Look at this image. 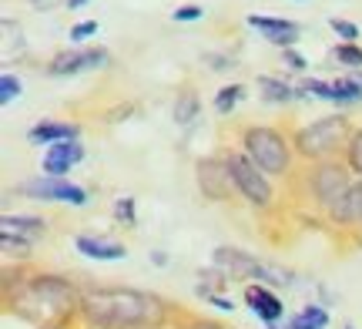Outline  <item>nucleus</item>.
Listing matches in <instances>:
<instances>
[{"instance_id": "32", "label": "nucleus", "mask_w": 362, "mask_h": 329, "mask_svg": "<svg viewBox=\"0 0 362 329\" xmlns=\"http://www.w3.org/2000/svg\"><path fill=\"white\" fill-rule=\"evenodd\" d=\"M178 329H225L221 323L215 319H205V316H188V313H178Z\"/></svg>"}, {"instance_id": "15", "label": "nucleus", "mask_w": 362, "mask_h": 329, "mask_svg": "<svg viewBox=\"0 0 362 329\" xmlns=\"http://www.w3.org/2000/svg\"><path fill=\"white\" fill-rule=\"evenodd\" d=\"M74 246H78L81 255L98 259V262H117V259L128 255V249H124L121 242H111V238H101V236H78Z\"/></svg>"}, {"instance_id": "29", "label": "nucleus", "mask_w": 362, "mask_h": 329, "mask_svg": "<svg viewBox=\"0 0 362 329\" xmlns=\"http://www.w3.org/2000/svg\"><path fill=\"white\" fill-rule=\"evenodd\" d=\"M329 27H332L336 37H342V44H356L359 40V27L346 21V17H329Z\"/></svg>"}, {"instance_id": "27", "label": "nucleus", "mask_w": 362, "mask_h": 329, "mask_svg": "<svg viewBox=\"0 0 362 329\" xmlns=\"http://www.w3.org/2000/svg\"><path fill=\"white\" fill-rule=\"evenodd\" d=\"M332 61L352 67V71H362V47L359 44H339L336 51H332Z\"/></svg>"}, {"instance_id": "38", "label": "nucleus", "mask_w": 362, "mask_h": 329, "mask_svg": "<svg viewBox=\"0 0 362 329\" xmlns=\"http://www.w3.org/2000/svg\"><path fill=\"white\" fill-rule=\"evenodd\" d=\"M151 262H155V265H165V262H168V255H165V252H151Z\"/></svg>"}, {"instance_id": "9", "label": "nucleus", "mask_w": 362, "mask_h": 329, "mask_svg": "<svg viewBox=\"0 0 362 329\" xmlns=\"http://www.w3.org/2000/svg\"><path fill=\"white\" fill-rule=\"evenodd\" d=\"M211 265L228 282H245V279H259L262 282V269H265L262 259H255L245 249H235V246H218V249L211 252Z\"/></svg>"}, {"instance_id": "3", "label": "nucleus", "mask_w": 362, "mask_h": 329, "mask_svg": "<svg viewBox=\"0 0 362 329\" xmlns=\"http://www.w3.org/2000/svg\"><path fill=\"white\" fill-rule=\"evenodd\" d=\"M352 132H356V128H352V121L346 118L342 111H339V115H325V118L298 128V132L292 134V148H296L298 158H305V161H329L339 148L346 151Z\"/></svg>"}, {"instance_id": "30", "label": "nucleus", "mask_w": 362, "mask_h": 329, "mask_svg": "<svg viewBox=\"0 0 362 329\" xmlns=\"http://www.w3.org/2000/svg\"><path fill=\"white\" fill-rule=\"evenodd\" d=\"M21 91H24V84H21L17 74H4L0 78V105H11L13 98H21Z\"/></svg>"}, {"instance_id": "10", "label": "nucleus", "mask_w": 362, "mask_h": 329, "mask_svg": "<svg viewBox=\"0 0 362 329\" xmlns=\"http://www.w3.org/2000/svg\"><path fill=\"white\" fill-rule=\"evenodd\" d=\"M111 64V54L104 47H81V51H61L51 57L47 74L51 78H71L81 71H94V67H107Z\"/></svg>"}, {"instance_id": "4", "label": "nucleus", "mask_w": 362, "mask_h": 329, "mask_svg": "<svg viewBox=\"0 0 362 329\" xmlns=\"http://www.w3.org/2000/svg\"><path fill=\"white\" fill-rule=\"evenodd\" d=\"M242 151L265 175H288L292 171V158H296L292 138H285L279 128H269V125H248V128H242Z\"/></svg>"}, {"instance_id": "40", "label": "nucleus", "mask_w": 362, "mask_h": 329, "mask_svg": "<svg viewBox=\"0 0 362 329\" xmlns=\"http://www.w3.org/2000/svg\"><path fill=\"white\" fill-rule=\"evenodd\" d=\"M346 329H356V326H346Z\"/></svg>"}, {"instance_id": "35", "label": "nucleus", "mask_w": 362, "mask_h": 329, "mask_svg": "<svg viewBox=\"0 0 362 329\" xmlns=\"http://www.w3.org/2000/svg\"><path fill=\"white\" fill-rule=\"evenodd\" d=\"M128 115H134V105H121V108H115V111H107L104 121H111V125H115V121H124Z\"/></svg>"}, {"instance_id": "21", "label": "nucleus", "mask_w": 362, "mask_h": 329, "mask_svg": "<svg viewBox=\"0 0 362 329\" xmlns=\"http://www.w3.org/2000/svg\"><path fill=\"white\" fill-rule=\"evenodd\" d=\"M332 101H336V105H359L362 101V81L359 78L332 81Z\"/></svg>"}, {"instance_id": "24", "label": "nucleus", "mask_w": 362, "mask_h": 329, "mask_svg": "<svg viewBox=\"0 0 362 329\" xmlns=\"http://www.w3.org/2000/svg\"><path fill=\"white\" fill-rule=\"evenodd\" d=\"M342 161L349 165V171L356 175V178H362V128L352 132L349 145H346V151H342Z\"/></svg>"}, {"instance_id": "17", "label": "nucleus", "mask_w": 362, "mask_h": 329, "mask_svg": "<svg viewBox=\"0 0 362 329\" xmlns=\"http://www.w3.org/2000/svg\"><path fill=\"white\" fill-rule=\"evenodd\" d=\"M0 229L11 232V236H21V238H40L47 232V222L37 219V215H4V219H0Z\"/></svg>"}, {"instance_id": "31", "label": "nucleus", "mask_w": 362, "mask_h": 329, "mask_svg": "<svg viewBox=\"0 0 362 329\" xmlns=\"http://www.w3.org/2000/svg\"><path fill=\"white\" fill-rule=\"evenodd\" d=\"M205 17V7H198V4H181L178 11H171V21L175 24H194V21H202Z\"/></svg>"}, {"instance_id": "2", "label": "nucleus", "mask_w": 362, "mask_h": 329, "mask_svg": "<svg viewBox=\"0 0 362 329\" xmlns=\"http://www.w3.org/2000/svg\"><path fill=\"white\" fill-rule=\"evenodd\" d=\"M171 316L168 299L131 286H94L81 299V323L88 329H165Z\"/></svg>"}, {"instance_id": "6", "label": "nucleus", "mask_w": 362, "mask_h": 329, "mask_svg": "<svg viewBox=\"0 0 362 329\" xmlns=\"http://www.w3.org/2000/svg\"><path fill=\"white\" fill-rule=\"evenodd\" d=\"M221 155H225L228 168H232V178H235V185H238V195L245 198L252 209L269 212L272 202H275V192H272V185H269V175L255 168V165L248 161L245 151H221Z\"/></svg>"}, {"instance_id": "23", "label": "nucleus", "mask_w": 362, "mask_h": 329, "mask_svg": "<svg viewBox=\"0 0 362 329\" xmlns=\"http://www.w3.org/2000/svg\"><path fill=\"white\" fill-rule=\"evenodd\" d=\"M245 98V88L242 84H225V88H218V94H215V111L218 115H232L235 105Z\"/></svg>"}, {"instance_id": "26", "label": "nucleus", "mask_w": 362, "mask_h": 329, "mask_svg": "<svg viewBox=\"0 0 362 329\" xmlns=\"http://www.w3.org/2000/svg\"><path fill=\"white\" fill-rule=\"evenodd\" d=\"M0 246H4V255H7V259H27V255H30V238L4 232V236H0Z\"/></svg>"}, {"instance_id": "36", "label": "nucleus", "mask_w": 362, "mask_h": 329, "mask_svg": "<svg viewBox=\"0 0 362 329\" xmlns=\"http://www.w3.org/2000/svg\"><path fill=\"white\" fill-rule=\"evenodd\" d=\"M27 4H30L34 11H57L61 4L67 7V0H27Z\"/></svg>"}, {"instance_id": "22", "label": "nucleus", "mask_w": 362, "mask_h": 329, "mask_svg": "<svg viewBox=\"0 0 362 329\" xmlns=\"http://www.w3.org/2000/svg\"><path fill=\"white\" fill-rule=\"evenodd\" d=\"M225 286H228V279L211 265V269H202V272H198V286H194V292H198L202 299H211V296H221Z\"/></svg>"}, {"instance_id": "14", "label": "nucleus", "mask_w": 362, "mask_h": 329, "mask_svg": "<svg viewBox=\"0 0 362 329\" xmlns=\"http://www.w3.org/2000/svg\"><path fill=\"white\" fill-rule=\"evenodd\" d=\"M81 138V128L74 125V121H51V118H44L37 121L30 132H27V142L30 145H57V142H78Z\"/></svg>"}, {"instance_id": "25", "label": "nucleus", "mask_w": 362, "mask_h": 329, "mask_svg": "<svg viewBox=\"0 0 362 329\" xmlns=\"http://www.w3.org/2000/svg\"><path fill=\"white\" fill-rule=\"evenodd\" d=\"M115 222L117 225H124V229H134V225H138V212H134V198L131 195H121L115 202Z\"/></svg>"}, {"instance_id": "18", "label": "nucleus", "mask_w": 362, "mask_h": 329, "mask_svg": "<svg viewBox=\"0 0 362 329\" xmlns=\"http://www.w3.org/2000/svg\"><path fill=\"white\" fill-rule=\"evenodd\" d=\"M0 30H4L0 57H4V64H11L13 57H21V54H24V30H21V24H17V21H11V17H4Z\"/></svg>"}, {"instance_id": "13", "label": "nucleus", "mask_w": 362, "mask_h": 329, "mask_svg": "<svg viewBox=\"0 0 362 329\" xmlns=\"http://www.w3.org/2000/svg\"><path fill=\"white\" fill-rule=\"evenodd\" d=\"M245 306L262 319V323H269V326H275V323L282 319V313H285L282 299H279V296H275L269 286H262V282H252V286H245Z\"/></svg>"}, {"instance_id": "28", "label": "nucleus", "mask_w": 362, "mask_h": 329, "mask_svg": "<svg viewBox=\"0 0 362 329\" xmlns=\"http://www.w3.org/2000/svg\"><path fill=\"white\" fill-rule=\"evenodd\" d=\"M302 98H322V101H332V81H319V78H305L298 84Z\"/></svg>"}, {"instance_id": "37", "label": "nucleus", "mask_w": 362, "mask_h": 329, "mask_svg": "<svg viewBox=\"0 0 362 329\" xmlns=\"http://www.w3.org/2000/svg\"><path fill=\"white\" fill-rule=\"evenodd\" d=\"M208 303L218 306V309H225V313H232V309H235V303H232V299H225V296H211Z\"/></svg>"}, {"instance_id": "20", "label": "nucleus", "mask_w": 362, "mask_h": 329, "mask_svg": "<svg viewBox=\"0 0 362 329\" xmlns=\"http://www.w3.org/2000/svg\"><path fill=\"white\" fill-rule=\"evenodd\" d=\"M285 329H329V313H325L319 303H309L288 319V326Z\"/></svg>"}, {"instance_id": "33", "label": "nucleus", "mask_w": 362, "mask_h": 329, "mask_svg": "<svg viewBox=\"0 0 362 329\" xmlns=\"http://www.w3.org/2000/svg\"><path fill=\"white\" fill-rule=\"evenodd\" d=\"M94 34H98V21H81V24L71 27V40H74V44L94 37Z\"/></svg>"}, {"instance_id": "12", "label": "nucleus", "mask_w": 362, "mask_h": 329, "mask_svg": "<svg viewBox=\"0 0 362 329\" xmlns=\"http://www.w3.org/2000/svg\"><path fill=\"white\" fill-rule=\"evenodd\" d=\"M78 161H84V145L81 142H57L44 151V175L51 178H64V171H71Z\"/></svg>"}, {"instance_id": "19", "label": "nucleus", "mask_w": 362, "mask_h": 329, "mask_svg": "<svg viewBox=\"0 0 362 329\" xmlns=\"http://www.w3.org/2000/svg\"><path fill=\"white\" fill-rule=\"evenodd\" d=\"M198 111H202V98L194 88H181L178 98H175V121H178L181 128H188L194 118H198Z\"/></svg>"}, {"instance_id": "16", "label": "nucleus", "mask_w": 362, "mask_h": 329, "mask_svg": "<svg viewBox=\"0 0 362 329\" xmlns=\"http://www.w3.org/2000/svg\"><path fill=\"white\" fill-rule=\"evenodd\" d=\"M255 88H259L262 98L272 101V105H292V101L302 98L298 88H292V84L282 78H272V74H259V78H255Z\"/></svg>"}, {"instance_id": "39", "label": "nucleus", "mask_w": 362, "mask_h": 329, "mask_svg": "<svg viewBox=\"0 0 362 329\" xmlns=\"http://www.w3.org/2000/svg\"><path fill=\"white\" fill-rule=\"evenodd\" d=\"M88 0H67V11H78V7H84Z\"/></svg>"}, {"instance_id": "5", "label": "nucleus", "mask_w": 362, "mask_h": 329, "mask_svg": "<svg viewBox=\"0 0 362 329\" xmlns=\"http://www.w3.org/2000/svg\"><path fill=\"white\" fill-rule=\"evenodd\" d=\"M352 171L346 161H315L309 168V198L319 205V209H329L352 192Z\"/></svg>"}, {"instance_id": "1", "label": "nucleus", "mask_w": 362, "mask_h": 329, "mask_svg": "<svg viewBox=\"0 0 362 329\" xmlns=\"http://www.w3.org/2000/svg\"><path fill=\"white\" fill-rule=\"evenodd\" d=\"M81 289L74 279L44 269H7L4 272V309L34 329H64L81 316Z\"/></svg>"}, {"instance_id": "11", "label": "nucleus", "mask_w": 362, "mask_h": 329, "mask_svg": "<svg viewBox=\"0 0 362 329\" xmlns=\"http://www.w3.org/2000/svg\"><path fill=\"white\" fill-rule=\"evenodd\" d=\"M248 27L252 30H259L262 37L275 44V47H296L298 34H302V27L296 21H285V17H262V13H248Z\"/></svg>"}, {"instance_id": "8", "label": "nucleus", "mask_w": 362, "mask_h": 329, "mask_svg": "<svg viewBox=\"0 0 362 329\" xmlns=\"http://www.w3.org/2000/svg\"><path fill=\"white\" fill-rule=\"evenodd\" d=\"M17 192L34 202H67V205H88V188L67 182V178H51V175H40V178H30V182H21Z\"/></svg>"}, {"instance_id": "7", "label": "nucleus", "mask_w": 362, "mask_h": 329, "mask_svg": "<svg viewBox=\"0 0 362 329\" xmlns=\"http://www.w3.org/2000/svg\"><path fill=\"white\" fill-rule=\"evenodd\" d=\"M194 178H198V188L208 202H228V198L238 192V185L232 178V168L225 155H211V158H198L194 165Z\"/></svg>"}, {"instance_id": "34", "label": "nucleus", "mask_w": 362, "mask_h": 329, "mask_svg": "<svg viewBox=\"0 0 362 329\" xmlns=\"http://www.w3.org/2000/svg\"><path fill=\"white\" fill-rule=\"evenodd\" d=\"M282 64H288L292 71H305V67H309V61H305L296 47H285V51H282Z\"/></svg>"}]
</instances>
